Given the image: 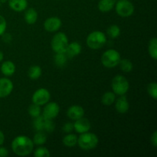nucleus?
<instances>
[{
    "label": "nucleus",
    "instance_id": "1",
    "mask_svg": "<svg viewBox=\"0 0 157 157\" xmlns=\"http://www.w3.org/2000/svg\"><path fill=\"white\" fill-rule=\"evenodd\" d=\"M34 147L35 144L32 139L25 135H20L15 137L11 144L12 150L18 156H29L34 150Z\"/></svg>",
    "mask_w": 157,
    "mask_h": 157
},
{
    "label": "nucleus",
    "instance_id": "2",
    "mask_svg": "<svg viewBox=\"0 0 157 157\" xmlns=\"http://www.w3.org/2000/svg\"><path fill=\"white\" fill-rule=\"evenodd\" d=\"M99 143L98 136L95 133L86 132L81 133L78 137V145L80 148L84 151L94 150L96 148Z\"/></svg>",
    "mask_w": 157,
    "mask_h": 157
},
{
    "label": "nucleus",
    "instance_id": "3",
    "mask_svg": "<svg viewBox=\"0 0 157 157\" xmlns=\"http://www.w3.org/2000/svg\"><path fill=\"white\" fill-rule=\"evenodd\" d=\"M107 35L101 31H94L87 37L86 44L92 50H98L107 43Z\"/></svg>",
    "mask_w": 157,
    "mask_h": 157
},
{
    "label": "nucleus",
    "instance_id": "4",
    "mask_svg": "<svg viewBox=\"0 0 157 157\" xmlns=\"http://www.w3.org/2000/svg\"><path fill=\"white\" fill-rule=\"evenodd\" d=\"M121 56L117 50L110 48L106 50L101 55V61L103 65L107 68H113L119 64Z\"/></svg>",
    "mask_w": 157,
    "mask_h": 157
},
{
    "label": "nucleus",
    "instance_id": "5",
    "mask_svg": "<svg viewBox=\"0 0 157 157\" xmlns=\"http://www.w3.org/2000/svg\"><path fill=\"white\" fill-rule=\"evenodd\" d=\"M111 88L116 95H124L130 89V83L124 75H117L112 79Z\"/></svg>",
    "mask_w": 157,
    "mask_h": 157
},
{
    "label": "nucleus",
    "instance_id": "6",
    "mask_svg": "<svg viewBox=\"0 0 157 157\" xmlns=\"http://www.w3.org/2000/svg\"><path fill=\"white\" fill-rule=\"evenodd\" d=\"M68 38L64 32H57L51 41V47L55 53H65L68 44Z\"/></svg>",
    "mask_w": 157,
    "mask_h": 157
},
{
    "label": "nucleus",
    "instance_id": "7",
    "mask_svg": "<svg viewBox=\"0 0 157 157\" xmlns=\"http://www.w3.org/2000/svg\"><path fill=\"white\" fill-rule=\"evenodd\" d=\"M114 8L117 14L121 18L130 17L135 11L134 6L130 0H118L115 3Z\"/></svg>",
    "mask_w": 157,
    "mask_h": 157
},
{
    "label": "nucleus",
    "instance_id": "8",
    "mask_svg": "<svg viewBox=\"0 0 157 157\" xmlns=\"http://www.w3.org/2000/svg\"><path fill=\"white\" fill-rule=\"evenodd\" d=\"M51 94L47 88L41 87L35 90L32 97V101L33 104L39 106H44L50 101Z\"/></svg>",
    "mask_w": 157,
    "mask_h": 157
},
{
    "label": "nucleus",
    "instance_id": "9",
    "mask_svg": "<svg viewBox=\"0 0 157 157\" xmlns=\"http://www.w3.org/2000/svg\"><path fill=\"white\" fill-rule=\"evenodd\" d=\"M43 110L41 111V115L46 119L54 120L58 116L60 113V107L56 102H48L44 104Z\"/></svg>",
    "mask_w": 157,
    "mask_h": 157
},
{
    "label": "nucleus",
    "instance_id": "10",
    "mask_svg": "<svg viewBox=\"0 0 157 157\" xmlns=\"http://www.w3.org/2000/svg\"><path fill=\"white\" fill-rule=\"evenodd\" d=\"M62 25L61 18L56 16H52L48 18L44 22V30L48 32H58Z\"/></svg>",
    "mask_w": 157,
    "mask_h": 157
},
{
    "label": "nucleus",
    "instance_id": "11",
    "mask_svg": "<svg viewBox=\"0 0 157 157\" xmlns=\"http://www.w3.org/2000/svg\"><path fill=\"white\" fill-rule=\"evenodd\" d=\"M14 88L13 82L8 78H0V98L9 97Z\"/></svg>",
    "mask_w": 157,
    "mask_h": 157
},
{
    "label": "nucleus",
    "instance_id": "12",
    "mask_svg": "<svg viewBox=\"0 0 157 157\" xmlns=\"http://www.w3.org/2000/svg\"><path fill=\"white\" fill-rule=\"evenodd\" d=\"M90 127H91V124H90V121L84 117L75 121V123H74V130L79 134L90 131Z\"/></svg>",
    "mask_w": 157,
    "mask_h": 157
},
{
    "label": "nucleus",
    "instance_id": "13",
    "mask_svg": "<svg viewBox=\"0 0 157 157\" xmlns=\"http://www.w3.org/2000/svg\"><path fill=\"white\" fill-rule=\"evenodd\" d=\"M114 104L116 110L121 114L127 113L130 109V104H129L128 99L125 96V94L119 96V98L116 99Z\"/></svg>",
    "mask_w": 157,
    "mask_h": 157
},
{
    "label": "nucleus",
    "instance_id": "14",
    "mask_svg": "<svg viewBox=\"0 0 157 157\" xmlns=\"http://www.w3.org/2000/svg\"><path fill=\"white\" fill-rule=\"evenodd\" d=\"M84 109L80 105H72L67 110V116L71 121H76L84 116Z\"/></svg>",
    "mask_w": 157,
    "mask_h": 157
},
{
    "label": "nucleus",
    "instance_id": "15",
    "mask_svg": "<svg viewBox=\"0 0 157 157\" xmlns=\"http://www.w3.org/2000/svg\"><path fill=\"white\" fill-rule=\"evenodd\" d=\"M81 51H82L81 44L78 41H72L67 44L65 54L68 58H74V57L79 55L81 53Z\"/></svg>",
    "mask_w": 157,
    "mask_h": 157
},
{
    "label": "nucleus",
    "instance_id": "16",
    "mask_svg": "<svg viewBox=\"0 0 157 157\" xmlns=\"http://www.w3.org/2000/svg\"><path fill=\"white\" fill-rule=\"evenodd\" d=\"M0 71H1L2 74L4 76L11 77L15 73L16 67H15V64L12 61H5L4 62L2 63Z\"/></svg>",
    "mask_w": 157,
    "mask_h": 157
},
{
    "label": "nucleus",
    "instance_id": "17",
    "mask_svg": "<svg viewBox=\"0 0 157 157\" xmlns=\"http://www.w3.org/2000/svg\"><path fill=\"white\" fill-rule=\"evenodd\" d=\"M9 6L12 10L21 12L28 8L27 0H9Z\"/></svg>",
    "mask_w": 157,
    "mask_h": 157
},
{
    "label": "nucleus",
    "instance_id": "18",
    "mask_svg": "<svg viewBox=\"0 0 157 157\" xmlns=\"http://www.w3.org/2000/svg\"><path fill=\"white\" fill-rule=\"evenodd\" d=\"M25 12L24 18L28 25H34L38 20V12L34 8L26 9Z\"/></svg>",
    "mask_w": 157,
    "mask_h": 157
},
{
    "label": "nucleus",
    "instance_id": "19",
    "mask_svg": "<svg viewBox=\"0 0 157 157\" xmlns=\"http://www.w3.org/2000/svg\"><path fill=\"white\" fill-rule=\"evenodd\" d=\"M115 3V0H100L98 4V9L101 12H109L113 10Z\"/></svg>",
    "mask_w": 157,
    "mask_h": 157
},
{
    "label": "nucleus",
    "instance_id": "20",
    "mask_svg": "<svg viewBox=\"0 0 157 157\" xmlns=\"http://www.w3.org/2000/svg\"><path fill=\"white\" fill-rule=\"evenodd\" d=\"M62 143L67 147H75L78 145V136L75 133H66L65 136L63 137Z\"/></svg>",
    "mask_w": 157,
    "mask_h": 157
},
{
    "label": "nucleus",
    "instance_id": "21",
    "mask_svg": "<svg viewBox=\"0 0 157 157\" xmlns=\"http://www.w3.org/2000/svg\"><path fill=\"white\" fill-rule=\"evenodd\" d=\"M42 75V69L38 65H32L28 71L29 78L32 80H38Z\"/></svg>",
    "mask_w": 157,
    "mask_h": 157
},
{
    "label": "nucleus",
    "instance_id": "22",
    "mask_svg": "<svg viewBox=\"0 0 157 157\" xmlns=\"http://www.w3.org/2000/svg\"><path fill=\"white\" fill-rule=\"evenodd\" d=\"M148 53L152 59L156 61L157 58V38H152L148 44Z\"/></svg>",
    "mask_w": 157,
    "mask_h": 157
},
{
    "label": "nucleus",
    "instance_id": "23",
    "mask_svg": "<svg viewBox=\"0 0 157 157\" xmlns=\"http://www.w3.org/2000/svg\"><path fill=\"white\" fill-rule=\"evenodd\" d=\"M116 101V94L113 91H107L101 97V103L105 106H110Z\"/></svg>",
    "mask_w": 157,
    "mask_h": 157
},
{
    "label": "nucleus",
    "instance_id": "24",
    "mask_svg": "<svg viewBox=\"0 0 157 157\" xmlns=\"http://www.w3.org/2000/svg\"><path fill=\"white\" fill-rule=\"evenodd\" d=\"M34 144L36 146H42L47 142V135L44 131H37L32 139Z\"/></svg>",
    "mask_w": 157,
    "mask_h": 157
},
{
    "label": "nucleus",
    "instance_id": "25",
    "mask_svg": "<svg viewBox=\"0 0 157 157\" xmlns=\"http://www.w3.org/2000/svg\"><path fill=\"white\" fill-rule=\"evenodd\" d=\"M67 58L68 57L65 53H56L54 58L55 64L58 67H64L67 63Z\"/></svg>",
    "mask_w": 157,
    "mask_h": 157
},
{
    "label": "nucleus",
    "instance_id": "26",
    "mask_svg": "<svg viewBox=\"0 0 157 157\" xmlns=\"http://www.w3.org/2000/svg\"><path fill=\"white\" fill-rule=\"evenodd\" d=\"M118 65L120 66L121 70L124 73H130L133 68V64L132 61L130 60L127 59V58L121 59Z\"/></svg>",
    "mask_w": 157,
    "mask_h": 157
},
{
    "label": "nucleus",
    "instance_id": "27",
    "mask_svg": "<svg viewBox=\"0 0 157 157\" xmlns=\"http://www.w3.org/2000/svg\"><path fill=\"white\" fill-rule=\"evenodd\" d=\"M121 28L117 25H111L107 29V35L113 39L118 38L121 35Z\"/></svg>",
    "mask_w": 157,
    "mask_h": 157
},
{
    "label": "nucleus",
    "instance_id": "28",
    "mask_svg": "<svg viewBox=\"0 0 157 157\" xmlns=\"http://www.w3.org/2000/svg\"><path fill=\"white\" fill-rule=\"evenodd\" d=\"M45 118L41 115L38 117L34 118L33 121V127L36 131H43L44 130V125Z\"/></svg>",
    "mask_w": 157,
    "mask_h": 157
},
{
    "label": "nucleus",
    "instance_id": "29",
    "mask_svg": "<svg viewBox=\"0 0 157 157\" xmlns=\"http://www.w3.org/2000/svg\"><path fill=\"white\" fill-rule=\"evenodd\" d=\"M29 114L32 117L35 118V117H38L41 116V106L39 105H37V104H31L29 107Z\"/></svg>",
    "mask_w": 157,
    "mask_h": 157
},
{
    "label": "nucleus",
    "instance_id": "30",
    "mask_svg": "<svg viewBox=\"0 0 157 157\" xmlns=\"http://www.w3.org/2000/svg\"><path fill=\"white\" fill-rule=\"evenodd\" d=\"M34 156L35 157H49L51 156L50 151L46 147L42 146H38L34 151Z\"/></svg>",
    "mask_w": 157,
    "mask_h": 157
},
{
    "label": "nucleus",
    "instance_id": "31",
    "mask_svg": "<svg viewBox=\"0 0 157 157\" xmlns=\"http://www.w3.org/2000/svg\"><path fill=\"white\" fill-rule=\"evenodd\" d=\"M147 93L153 100L157 99V84L156 81L150 83L147 86Z\"/></svg>",
    "mask_w": 157,
    "mask_h": 157
},
{
    "label": "nucleus",
    "instance_id": "32",
    "mask_svg": "<svg viewBox=\"0 0 157 157\" xmlns=\"http://www.w3.org/2000/svg\"><path fill=\"white\" fill-rule=\"evenodd\" d=\"M55 124L54 123L53 120H49L46 119L44 121V130L43 131L45 133H51L55 130Z\"/></svg>",
    "mask_w": 157,
    "mask_h": 157
},
{
    "label": "nucleus",
    "instance_id": "33",
    "mask_svg": "<svg viewBox=\"0 0 157 157\" xmlns=\"http://www.w3.org/2000/svg\"><path fill=\"white\" fill-rule=\"evenodd\" d=\"M6 28H7V22L4 17L0 15V36L6 32Z\"/></svg>",
    "mask_w": 157,
    "mask_h": 157
},
{
    "label": "nucleus",
    "instance_id": "34",
    "mask_svg": "<svg viewBox=\"0 0 157 157\" xmlns=\"http://www.w3.org/2000/svg\"><path fill=\"white\" fill-rule=\"evenodd\" d=\"M62 130L63 132H64L65 133H72V131H74V123H71V122L65 123V124L63 125Z\"/></svg>",
    "mask_w": 157,
    "mask_h": 157
},
{
    "label": "nucleus",
    "instance_id": "35",
    "mask_svg": "<svg viewBox=\"0 0 157 157\" xmlns=\"http://www.w3.org/2000/svg\"><path fill=\"white\" fill-rule=\"evenodd\" d=\"M150 142L154 147H157V130H155L150 136Z\"/></svg>",
    "mask_w": 157,
    "mask_h": 157
},
{
    "label": "nucleus",
    "instance_id": "36",
    "mask_svg": "<svg viewBox=\"0 0 157 157\" xmlns=\"http://www.w3.org/2000/svg\"><path fill=\"white\" fill-rule=\"evenodd\" d=\"M2 37L3 41H5L6 43L11 42V41H12V35H11L10 34H9V33H6V32H5V33L3 34L2 35Z\"/></svg>",
    "mask_w": 157,
    "mask_h": 157
},
{
    "label": "nucleus",
    "instance_id": "37",
    "mask_svg": "<svg viewBox=\"0 0 157 157\" xmlns=\"http://www.w3.org/2000/svg\"><path fill=\"white\" fill-rule=\"evenodd\" d=\"M9 155V150L4 147L0 146V157H6Z\"/></svg>",
    "mask_w": 157,
    "mask_h": 157
},
{
    "label": "nucleus",
    "instance_id": "38",
    "mask_svg": "<svg viewBox=\"0 0 157 157\" xmlns=\"http://www.w3.org/2000/svg\"><path fill=\"white\" fill-rule=\"evenodd\" d=\"M5 134L2 130H0V146L3 145L5 142Z\"/></svg>",
    "mask_w": 157,
    "mask_h": 157
},
{
    "label": "nucleus",
    "instance_id": "39",
    "mask_svg": "<svg viewBox=\"0 0 157 157\" xmlns=\"http://www.w3.org/2000/svg\"><path fill=\"white\" fill-rule=\"evenodd\" d=\"M3 58H4V54H3V52L0 50V62L2 61Z\"/></svg>",
    "mask_w": 157,
    "mask_h": 157
},
{
    "label": "nucleus",
    "instance_id": "40",
    "mask_svg": "<svg viewBox=\"0 0 157 157\" xmlns=\"http://www.w3.org/2000/svg\"><path fill=\"white\" fill-rule=\"evenodd\" d=\"M2 1V2H6V1H7V0H1Z\"/></svg>",
    "mask_w": 157,
    "mask_h": 157
},
{
    "label": "nucleus",
    "instance_id": "41",
    "mask_svg": "<svg viewBox=\"0 0 157 157\" xmlns=\"http://www.w3.org/2000/svg\"><path fill=\"white\" fill-rule=\"evenodd\" d=\"M1 5H2V1L0 0V7H1Z\"/></svg>",
    "mask_w": 157,
    "mask_h": 157
}]
</instances>
